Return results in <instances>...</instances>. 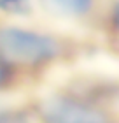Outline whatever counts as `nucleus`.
Listing matches in <instances>:
<instances>
[{
  "instance_id": "2",
  "label": "nucleus",
  "mask_w": 119,
  "mask_h": 123,
  "mask_svg": "<svg viewBox=\"0 0 119 123\" xmlns=\"http://www.w3.org/2000/svg\"><path fill=\"white\" fill-rule=\"evenodd\" d=\"M39 114L44 123H110L102 109L63 95L46 97L39 104Z\"/></svg>"
},
{
  "instance_id": "3",
  "label": "nucleus",
  "mask_w": 119,
  "mask_h": 123,
  "mask_svg": "<svg viewBox=\"0 0 119 123\" xmlns=\"http://www.w3.org/2000/svg\"><path fill=\"white\" fill-rule=\"evenodd\" d=\"M39 4L47 14L58 18L84 16L93 7V0H39Z\"/></svg>"
},
{
  "instance_id": "6",
  "label": "nucleus",
  "mask_w": 119,
  "mask_h": 123,
  "mask_svg": "<svg viewBox=\"0 0 119 123\" xmlns=\"http://www.w3.org/2000/svg\"><path fill=\"white\" fill-rule=\"evenodd\" d=\"M7 63H5V62L0 58V86L4 85L5 81H7V76H9V70H7Z\"/></svg>"
},
{
  "instance_id": "1",
  "label": "nucleus",
  "mask_w": 119,
  "mask_h": 123,
  "mask_svg": "<svg viewBox=\"0 0 119 123\" xmlns=\"http://www.w3.org/2000/svg\"><path fill=\"white\" fill-rule=\"evenodd\" d=\"M60 55V44L46 33L18 26L0 28V58L7 65L35 67Z\"/></svg>"
},
{
  "instance_id": "4",
  "label": "nucleus",
  "mask_w": 119,
  "mask_h": 123,
  "mask_svg": "<svg viewBox=\"0 0 119 123\" xmlns=\"http://www.w3.org/2000/svg\"><path fill=\"white\" fill-rule=\"evenodd\" d=\"M0 11L5 14L28 16L32 12V2L30 0H0Z\"/></svg>"
},
{
  "instance_id": "5",
  "label": "nucleus",
  "mask_w": 119,
  "mask_h": 123,
  "mask_svg": "<svg viewBox=\"0 0 119 123\" xmlns=\"http://www.w3.org/2000/svg\"><path fill=\"white\" fill-rule=\"evenodd\" d=\"M0 123H28L21 114H14V113H5L0 114Z\"/></svg>"
}]
</instances>
